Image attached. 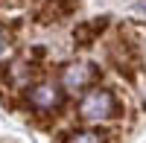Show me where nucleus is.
<instances>
[{"instance_id":"nucleus-5","label":"nucleus","mask_w":146,"mask_h":143,"mask_svg":"<svg viewBox=\"0 0 146 143\" xmlns=\"http://www.w3.org/2000/svg\"><path fill=\"white\" fill-rule=\"evenodd\" d=\"M3 47H6V32L0 29V50H3Z\"/></svg>"},{"instance_id":"nucleus-3","label":"nucleus","mask_w":146,"mask_h":143,"mask_svg":"<svg viewBox=\"0 0 146 143\" xmlns=\"http://www.w3.org/2000/svg\"><path fill=\"white\" fill-rule=\"evenodd\" d=\"M91 79H94V67L91 64H67L64 67V73H62V85L67 91H82V88H88L91 85Z\"/></svg>"},{"instance_id":"nucleus-2","label":"nucleus","mask_w":146,"mask_h":143,"mask_svg":"<svg viewBox=\"0 0 146 143\" xmlns=\"http://www.w3.org/2000/svg\"><path fill=\"white\" fill-rule=\"evenodd\" d=\"M62 99H64L62 91L53 82H41L29 91V105L35 111H56V108H62Z\"/></svg>"},{"instance_id":"nucleus-1","label":"nucleus","mask_w":146,"mask_h":143,"mask_svg":"<svg viewBox=\"0 0 146 143\" xmlns=\"http://www.w3.org/2000/svg\"><path fill=\"white\" fill-rule=\"evenodd\" d=\"M117 114V102L111 97V91H102V88H94L82 97L79 102V117L88 123H100V120H111Z\"/></svg>"},{"instance_id":"nucleus-4","label":"nucleus","mask_w":146,"mask_h":143,"mask_svg":"<svg viewBox=\"0 0 146 143\" xmlns=\"http://www.w3.org/2000/svg\"><path fill=\"white\" fill-rule=\"evenodd\" d=\"M64 143H105V134H102V132H94V128H85V132L67 134Z\"/></svg>"}]
</instances>
